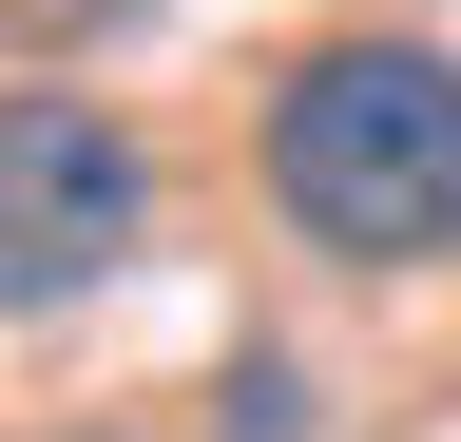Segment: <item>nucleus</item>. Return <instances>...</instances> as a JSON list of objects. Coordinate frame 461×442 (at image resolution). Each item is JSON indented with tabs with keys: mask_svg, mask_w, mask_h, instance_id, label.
I'll list each match as a JSON object with an SVG mask.
<instances>
[{
	"mask_svg": "<svg viewBox=\"0 0 461 442\" xmlns=\"http://www.w3.org/2000/svg\"><path fill=\"white\" fill-rule=\"evenodd\" d=\"M212 442H308V384H288L269 347H250V365H212Z\"/></svg>",
	"mask_w": 461,
	"mask_h": 442,
	"instance_id": "3",
	"label": "nucleus"
},
{
	"mask_svg": "<svg viewBox=\"0 0 461 442\" xmlns=\"http://www.w3.org/2000/svg\"><path fill=\"white\" fill-rule=\"evenodd\" d=\"M250 193L327 269H442L461 250V59L442 39H308L250 116Z\"/></svg>",
	"mask_w": 461,
	"mask_h": 442,
	"instance_id": "1",
	"label": "nucleus"
},
{
	"mask_svg": "<svg viewBox=\"0 0 461 442\" xmlns=\"http://www.w3.org/2000/svg\"><path fill=\"white\" fill-rule=\"evenodd\" d=\"M135 231H154V154H135V116L77 96V77H20V96H0V308L58 327L77 289L135 269Z\"/></svg>",
	"mask_w": 461,
	"mask_h": 442,
	"instance_id": "2",
	"label": "nucleus"
}]
</instances>
